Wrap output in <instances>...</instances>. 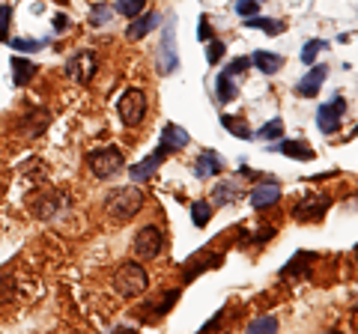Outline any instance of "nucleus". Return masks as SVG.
I'll return each mask as SVG.
<instances>
[{"label": "nucleus", "instance_id": "obj_1", "mask_svg": "<svg viewBox=\"0 0 358 334\" xmlns=\"http://www.w3.org/2000/svg\"><path fill=\"white\" fill-rule=\"evenodd\" d=\"M110 284H114L117 296H122V298H138V296H143L150 289V275H147V269H143L138 260H126V263L117 266V272H114V277H110Z\"/></svg>", "mask_w": 358, "mask_h": 334}, {"label": "nucleus", "instance_id": "obj_2", "mask_svg": "<svg viewBox=\"0 0 358 334\" xmlns=\"http://www.w3.org/2000/svg\"><path fill=\"white\" fill-rule=\"evenodd\" d=\"M143 206V191L138 185H126V188H114L105 200V209L110 218L117 221H129L131 215H138Z\"/></svg>", "mask_w": 358, "mask_h": 334}, {"label": "nucleus", "instance_id": "obj_3", "mask_svg": "<svg viewBox=\"0 0 358 334\" xmlns=\"http://www.w3.org/2000/svg\"><path fill=\"white\" fill-rule=\"evenodd\" d=\"M87 164L99 180H110V176H117L122 167H126V159H122V152L117 147H102V150H93L87 155Z\"/></svg>", "mask_w": 358, "mask_h": 334}, {"label": "nucleus", "instance_id": "obj_4", "mask_svg": "<svg viewBox=\"0 0 358 334\" xmlns=\"http://www.w3.org/2000/svg\"><path fill=\"white\" fill-rule=\"evenodd\" d=\"M117 114L122 119V126H138V122L147 117V96H143V90L129 87V90L120 96V102H117Z\"/></svg>", "mask_w": 358, "mask_h": 334}, {"label": "nucleus", "instance_id": "obj_5", "mask_svg": "<svg viewBox=\"0 0 358 334\" xmlns=\"http://www.w3.org/2000/svg\"><path fill=\"white\" fill-rule=\"evenodd\" d=\"M134 257L138 260H155V257H162V251H164V233L159 227H141L138 230V236H134Z\"/></svg>", "mask_w": 358, "mask_h": 334}, {"label": "nucleus", "instance_id": "obj_6", "mask_svg": "<svg viewBox=\"0 0 358 334\" xmlns=\"http://www.w3.org/2000/svg\"><path fill=\"white\" fill-rule=\"evenodd\" d=\"M96 66H99L96 51H78L66 60V75H69L75 84H90L96 75Z\"/></svg>", "mask_w": 358, "mask_h": 334}, {"label": "nucleus", "instance_id": "obj_7", "mask_svg": "<svg viewBox=\"0 0 358 334\" xmlns=\"http://www.w3.org/2000/svg\"><path fill=\"white\" fill-rule=\"evenodd\" d=\"M343 114H346V99L334 96L331 102L320 105V110H317V129L322 131V135H334V131L341 129Z\"/></svg>", "mask_w": 358, "mask_h": 334}, {"label": "nucleus", "instance_id": "obj_8", "mask_svg": "<svg viewBox=\"0 0 358 334\" xmlns=\"http://www.w3.org/2000/svg\"><path fill=\"white\" fill-rule=\"evenodd\" d=\"M329 206H331V197H326V194H305L296 203L293 218L296 221H320L322 215L329 212Z\"/></svg>", "mask_w": 358, "mask_h": 334}, {"label": "nucleus", "instance_id": "obj_9", "mask_svg": "<svg viewBox=\"0 0 358 334\" xmlns=\"http://www.w3.org/2000/svg\"><path fill=\"white\" fill-rule=\"evenodd\" d=\"M48 122H51V114L45 108H36V110H30L27 117H21L18 122V135L21 138H39L45 129H48Z\"/></svg>", "mask_w": 358, "mask_h": 334}, {"label": "nucleus", "instance_id": "obj_10", "mask_svg": "<svg viewBox=\"0 0 358 334\" xmlns=\"http://www.w3.org/2000/svg\"><path fill=\"white\" fill-rule=\"evenodd\" d=\"M63 209H66V194L51 191V194H42L36 203H33V215L42 221H51V218H57Z\"/></svg>", "mask_w": 358, "mask_h": 334}, {"label": "nucleus", "instance_id": "obj_11", "mask_svg": "<svg viewBox=\"0 0 358 334\" xmlns=\"http://www.w3.org/2000/svg\"><path fill=\"white\" fill-rule=\"evenodd\" d=\"M188 143H192V138H188V131L182 126H176V122H167V126L162 129V140H159V147L171 155V152H179V150H185Z\"/></svg>", "mask_w": 358, "mask_h": 334}, {"label": "nucleus", "instance_id": "obj_12", "mask_svg": "<svg viewBox=\"0 0 358 334\" xmlns=\"http://www.w3.org/2000/svg\"><path fill=\"white\" fill-rule=\"evenodd\" d=\"M278 200H281V185L275 180H266V182L251 188V206L254 209H268V206H275Z\"/></svg>", "mask_w": 358, "mask_h": 334}, {"label": "nucleus", "instance_id": "obj_13", "mask_svg": "<svg viewBox=\"0 0 358 334\" xmlns=\"http://www.w3.org/2000/svg\"><path fill=\"white\" fill-rule=\"evenodd\" d=\"M221 170H224V159L215 150H203L197 155V161H194V176L197 180H212V176H218Z\"/></svg>", "mask_w": 358, "mask_h": 334}, {"label": "nucleus", "instance_id": "obj_14", "mask_svg": "<svg viewBox=\"0 0 358 334\" xmlns=\"http://www.w3.org/2000/svg\"><path fill=\"white\" fill-rule=\"evenodd\" d=\"M167 159V152L159 147V150H155L152 155H147V159H143V161H138V164H131V180L134 182H147L150 180V176L155 173V170H159V167H162V161Z\"/></svg>", "mask_w": 358, "mask_h": 334}, {"label": "nucleus", "instance_id": "obj_15", "mask_svg": "<svg viewBox=\"0 0 358 334\" xmlns=\"http://www.w3.org/2000/svg\"><path fill=\"white\" fill-rule=\"evenodd\" d=\"M326 78H329L326 66H310V72L296 84V93L305 96V99H313V96L320 93V87H322V81H326Z\"/></svg>", "mask_w": 358, "mask_h": 334}, {"label": "nucleus", "instance_id": "obj_16", "mask_svg": "<svg viewBox=\"0 0 358 334\" xmlns=\"http://www.w3.org/2000/svg\"><path fill=\"white\" fill-rule=\"evenodd\" d=\"M159 66H162V72H164V75L176 72V66H179L176 48H173V27H171V24L164 27V36H162V48H159Z\"/></svg>", "mask_w": 358, "mask_h": 334}, {"label": "nucleus", "instance_id": "obj_17", "mask_svg": "<svg viewBox=\"0 0 358 334\" xmlns=\"http://www.w3.org/2000/svg\"><path fill=\"white\" fill-rule=\"evenodd\" d=\"M317 263V254H308V251H301V254H296L293 260H289L284 269H281V277H308L310 275V266Z\"/></svg>", "mask_w": 358, "mask_h": 334}, {"label": "nucleus", "instance_id": "obj_18", "mask_svg": "<svg viewBox=\"0 0 358 334\" xmlns=\"http://www.w3.org/2000/svg\"><path fill=\"white\" fill-rule=\"evenodd\" d=\"M155 24H159V15H155V13H141L138 18H131V24H129V30H126V39L138 42V39L147 36V33H152Z\"/></svg>", "mask_w": 358, "mask_h": 334}, {"label": "nucleus", "instance_id": "obj_19", "mask_svg": "<svg viewBox=\"0 0 358 334\" xmlns=\"http://www.w3.org/2000/svg\"><path fill=\"white\" fill-rule=\"evenodd\" d=\"M268 150H278V152H284L287 159H296V161H313V150L305 140H281L278 147H268Z\"/></svg>", "mask_w": 358, "mask_h": 334}, {"label": "nucleus", "instance_id": "obj_20", "mask_svg": "<svg viewBox=\"0 0 358 334\" xmlns=\"http://www.w3.org/2000/svg\"><path fill=\"white\" fill-rule=\"evenodd\" d=\"M176 298H179V289H167L159 302H150L147 307H143V319H159V317H164L167 310L176 305Z\"/></svg>", "mask_w": 358, "mask_h": 334}, {"label": "nucleus", "instance_id": "obj_21", "mask_svg": "<svg viewBox=\"0 0 358 334\" xmlns=\"http://www.w3.org/2000/svg\"><path fill=\"white\" fill-rule=\"evenodd\" d=\"M251 63H254L263 75H275V72L284 66V57H278V54H272V51H254V54H251Z\"/></svg>", "mask_w": 358, "mask_h": 334}, {"label": "nucleus", "instance_id": "obj_22", "mask_svg": "<svg viewBox=\"0 0 358 334\" xmlns=\"http://www.w3.org/2000/svg\"><path fill=\"white\" fill-rule=\"evenodd\" d=\"M236 75H230L227 69H221V75H218V81H215V90H218V102H233L236 99V93H239V87H236V81H233Z\"/></svg>", "mask_w": 358, "mask_h": 334}, {"label": "nucleus", "instance_id": "obj_23", "mask_svg": "<svg viewBox=\"0 0 358 334\" xmlns=\"http://www.w3.org/2000/svg\"><path fill=\"white\" fill-rule=\"evenodd\" d=\"M239 197V182L236 180H221L215 188H212V203H230V200H236Z\"/></svg>", "mask_w": 358, "mask_h": 334}, {"label": "nucleus", "instance_id": "obj_24", "mask_svg": "<svg viewBox=\"0 0 358 334\" xmlns=\"http://www.w3.org/2000/svg\"><path fill=\"white\" fill-rule=\"evenodd\" d=\"M9 66H13V81H15L18 87L30 84V78L36 75V63H30V60H24V57H13V60H9Z\"/></svg>", "mask_w": 358, "mask_h": 334}, {"label": "nucleus", "instance_id": "obj_25", "mask_svg": "<svg viewBox=\"0 0 358 334\" xmlns=\"http://www.w3.org/2000/svg\"><path fill=\"white\" fill-rule=\"evenodd\" d=\"M245 27H257V30L268 33V36H281V33L287 30L284 21H275V18H260V15H248V18H245Z\"/></svg>", "mask_w": 358, "mask_h": 334}, {"label": "nucleus", "instance_id": "obj_26", "mask_svg": "<svg viewBox=\"0 0 358 334\" xmlns=\"http://www.w3.org/2000/svg\"><path fill=\"white\" fill-rule=\"evenodd\" d=\"M221 126H224V131H230V135H236V138H242V140H248V138H254V131H251V126H245V119H242V117L224 114V117H221Z\"/></svg>", "mask_w": 358, "mask_h": 334}, {"label": "nucleus", "instance_id": "obj_27", "mask_svg": "<svg viewBox=\"0 0 358 334\" xmlns=\"http://www.w3.org/2000/svg\"><path fill=\"white\" fill-rule=\"evenodd\" d=\"M143 9H147V0H117V6H114V13L120 15H126L129 21L131 18H138Z\"/></svg>", "mask_w": 358, "mask_h": 334}, {"label": "nucleus", "instance_id": "obj_28", "mask_svg": "<svg viewBox=\"0 0 358 334\" xmlns=\"http://www.w3.org/2000/svg\"><path fill=\"white\" fill-rule=\"evenodd\" d=\"M257 138H263V140H281L284 138V119H268L266 126L257 131Z\"/></svg>", "mask_w": 358, "mask_h": 334}, {"label": "nucleus", "instance_id": "obj_29", "mask_svg": "<svg viewBox=\"0 0 358 334\" xmlns=\"http://www.w3.org/2000/svg\"><path fill=\"white\" fill-rule=\"evenodd\" d=\"M212 218V206L203 203V200H197V203H192V224L194 227H206Z\"/></svg>", "mask_w": 358, "mask_h": 334}, {"label": "nucleus", "instance_id": "obj_30", "mask_svg": "<svg viewBox=\"0 0 358 334\" xmlns=\"http://www.w3.org/2000/svg\"><path fill=\"white\" fill-rule=\"evenodd\" d=\"M320 51H326V42H322V39L305 42V48H301V63L313 66V63H317V57H320Z\"/></svg>", "mask_w": 358, "mask_h": 334}, {"label": "nucleus", "instance_id": "obj_31", "mask_svg": "<svg viewBox=\"0 0 358 334\" xmlns=\"http://www.w3.org/2000/svg\"><path fill=\"white\" fill-rule=\"evenodd\" d=\"M251 334H263V331H278V317L275 314H266V317H257L251 326H248Z\"/></svg>", "mask_w": 358, "mask_h": 334}, {"label": "nucleus", "instance_id": "obj_32", "mask_svg": "<svg viewBox=\"0 0 358 334\" xmlns=\"http://www.w3.org/2000/svg\"><path fill=\"white\" fill-rule=\"evenodd\" d=\"M110 18H114V13L105 6V3H99V6H93V15H90V24L93 27H105V24H110Z\"/></svg>", "mask_w": 358, "mask_h": 334}, {"label": "nucleus", "instance_id": "obj_33", "mask_svg": "<svg viewBox=\"0 0 358 334\" xmlns=\"http://www.w3.org/2000/svg\"><path fill=\"white\" fill-rule=\"evenodd\" d=\"M236 13H239L242 18L260 15V0H236Z\"/></svg>", "mask_w": 358, "mask_h": 334}, {"label": "nucleus", "instance_id": "obj_34", "mask_svg": "<svg viewBox=\"0 0 358 334\" xmlns=\"http://www.w3.org/2000/svg\"><path fill=\"white\" fill-rule=\"evenodd\" d=\"M9 18H13V6H0V42H9Z\"/></svg>", "mask_w": 358, "mask_h": 334}, {"label": "nucleus", "instance_id": "obj_35", "mask_svg": "<svg viewBox=\"0 0 358 334\" xmlns=\"http://www.w3.org/2000/svg\"><path fill=\"white\" fill-rule=\"evenodd\" d=\"M221 57H224V45H221L218 39H209V42H206V60H209V63H218Z\"/></svg>", "mask_w": 358, "mask_h": 334}, {"label": "nucleus", "instance_id": "obj_36", "mask_svg": "<svg viewBox=\"0 0 358 334\" xmlns=\"http://www.w3.org/2000/svg\"><path fill=\"white\" fill-rule=\"evenodd\" d=\"M45 42L42 39H13V48L15 51H36V48H42Z\"/></svg>", "mask_w": 358, "mask_h": 334}, {"label": "nucleus", "instance_id": "obj_37", "mask_svg": "<svg viewBox=\"0 0 358 334\" xmlns=\"http://www.w3.org/2000/svg\"><path fill=\"white\" fill-rule=\"evenodd\" d=\"M197 39L200 42H209L212 39V27H209V18L206 15H200V21H197Z\"/></svg>", "mask_w": 358, "mask_h": 334}, {"label": "nucleus", "instance_id": "obj_38", "mask_svg": "<svg viewBox=\"0 0 358 334\" xmlns=\"http://www.w3.org/2000/svg\"><path fill=\"white\" fill-rule=\"evenodd\" d=\"M13 298H15V284L3 281V284H0V302H13Z\"/></svg>", "mask_w": 358, "mask_h": 334}, {"label": "nucleus", "instance_id": "obj_39", "mask_svg": "<svg viewBox=\"0 0 358 334\" xmlns=\"http://www.w3.org/2000/svg\"><path fill=\"white\" fill-rule=\"evenodd\" d=\"M69 30V18L66 15H54V33H66Z\"/></svg>", "mask_w": 358, "mask_h": 334}, {"label": "nucleus", "instance_id": "obj_40", "mask_svg": "<svg viewBox=\"0 0 358 334\" xmlns=\"http://www.w3.org/2000/svg\"><path fill=\"white\" fill-rule=\"evenodd\" d=\"M218 319H221V314H215V317H212V319L206 322V326H203V328H215V326H218Z\"/></svg>", "mask_w": 358, "mask_h": 334}, {"label": "nucleus", "instance_id": "obj_41", "mask_svg": "<svg viewBox=\"0 0 358 334\" xmlns=\"http://www.w3.org/2000/svg\"><path fill=\"white\" fill-rule=\"evenodd\" d=\"M352 138H358V126H355V129H352Z\"/></svg>", "mask_w": 358, "mask_h": 334}, {"label": "nucleus", "instance_id": "obj_42", "mask_svg": "<svg viewBox=\"0 0 358 334\" xmlns=\"http://www.w3.org/2000/svg\"><path fill=\"white\" fill-rule=\"evenodd\" d=\"M57 3H60V6H63V3H69V0H57Z\"/></svg>", "mask_w": 358, "mask_h": 334}, {"label": "nucleus", "instance_id": "obj_43", "mask_svg": "<svg viewBox=\"0 0 358 334\" xmlns=\"http://www.w3.org/2000/svg\"><path fill=\"white\" fill-rule=\"evenodd\" d=\"M355 257H358V248H355Z\"/></svg>", "mask_w": 358, "mask_h": 334}]
</instances>
